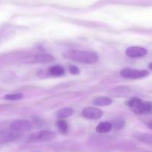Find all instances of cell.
Masks as SVG:
<instances>
[{
	"label": "cell",
	"mask_w": 152,
	"mask_h": 152,
	"mask_svg": "<svg viewBox=\"0 0 152 152\" xmlns=\"http://www.w3.org/2000/svg\"><path fill=\"white\" fill-rule=\"evenodd\" d=\"M64 56L76 62L83 63L86 64H94L99 61V56L95 52H88V51H68L64 54Z\"/></svg>",
	"instance_id": "1"
},
{
	"label": "cell",
	"mask_w": 152,
	"mask_h": 152,
	"mask_svg": "<svg viewBox=\"0 0 152 152\" xmlns=\"http://www.w3.org/2000/svg\"><path fill=\"white\" fill-rule=\"evenodd\" d=\"M127 105L135 113L145 114L151 111V103L149 101H143L139 98L133 97L127 101Z\"/></svg>",
	"instance_id": "2"
},
{
	"label": "cell",
	"mask_w": 152,
	"mask_h": 152,
	"mask_svg": "<svg viewBox=\"0 0 152 152\" xmlns=\"http://www.w3.org/2000/svg\"><path fill=\"white\" fill-rule=\"evenodd\" d=\"M55 134L49 131H40L30 134L26 139V142H49L55 138Z\"/></svg>",
	"instance_id": "3"
},
{
	"label": "cell",
	"mask_w": 152,
	"mask_h": 152,
	"mask_svg": "<svg viewBox=\"0 0 152 152\" xmlns=\"http://www.w3.org/2000/svg\"><path fill=\"white\" fill-rule=\"evenodd\" d=\"M149 75V72L146 69H124L120 71V75L125 78L140 79L145 77Z\"/></svg>",
	"instance_id": "4"
},
{
	"label": "cell",
	"mask_w": 152,
	"mask_h": 152,
	"mask_svg": "<svg viewBox=\"0 0 152 152\" xmlns=\"http://www.w3.org/2000/svg\"><path fill=\"white\" fill-rule=\"evenodd\" d=\"M10 128L13 131L21 134L30 131L32 128V124L27 119H17L11 122Z\"/></svg>",
	"instance_id": "5"
},
{
	"label": "cell",
	"mask_w": 152,
	"mask_h": 152,
	"mask_svg": "<svg viewBox=\"0 0 152 152\" xmlns=\"http://www.w3.org/2000/svg\"><path fill=\"white\" fill-rule=\"evenodd\" d=\"M82 115L88 119H99L102 117V111L100 109L94 107H86L82 111Z\"/></svg>",
	"instance_id": "6"
},
{
	"label": "cell",
	"mask_w": 152,
	"mask_h": 152,
	"mask_svg": "<svg viewBox=\"0 0 152 152\" xmlns=\"http://www.w3.org/2000/svg\"><path fill=\"white\" fill-rule=\"evenodd\" d=\"M126 54L129 58H141L148 54V50L141 46H131L126 49Z\"/></svg>",
	"instance_id": "7"
},
{
	"label": "cell",
	"mask_w": 152,
	"mask_h": 152,
	"mask_svg": "<svg viewBox=\"0 0 152 152\" xmlns=\"http://www.w3.org/2000/svg\"><path fill=\"white\" fill-rule=\"evenodd\" d=\"M20 134L19 133L16 132L11 129L9 131H1L0 132V144L13 141L16 139L20 136Z\"/></svg>",
	"instance_id": "8"
},
{
	"label": "cell",
	"mask_w": 152,
	"mask_h": 152,
	"mask_svg": "<svg viewBox=\"0 0 152 152\" xmlns=\"http://www.w3.org/2000/svg\"><path fill=\"white\" fill-rule=\"evenodd\" d=\"M54 61V58L48 54H39L28 58L24 63H48Z\"/></svg>",
	"instance_id": "9"
},
{
	"label": "cell",
	"mask_w": 152,
	"mask_h": 152,
	"mask_svg": "<svg viewBox=\"0 0 152 152\" xmlns=\"http://www.w3.org/2000/svg\"><path fill=\"white\" fill-rule=\"evenodd\" d=\"M129 89L125 86L114 87L108 92V95L113 97H127L129 96Z\"/></svg>",
	"instance_id": "10"
},
{
	"label": "cell",
	"mask_w": 152,
	"mask_h": 152,
	"mask_svg": "<svg viewBox=\"0 0 152 152\" xmlns=\"http://www.w3.org/2000/svg\"><path fill=\"white\" fill-rule=\"evenodd\" d=\"M112 103V100L109 97L99 96L94 98L93 104L96 106H108Z\"/></svg>",
	"instance_id": "11"
},
{
	"label": "cell",
	"mask_w": 152,
	"mask_h": 152,
	"mask_svg": "<svg viewBox=\"0 0 152 152\" xmlns=\"http://www.w3.org/2000/svg\"><path fill=\"white\" fill-rule=\"evenodd\" d=\"M73 113H74V110L71 107H65V108H62L57 110L55 113V116L57 118L62 119L64 118H68L71 116L73 114Z\"/></svg>",
	"instance_id": "12"
},
{
	"label": "cell",
	"mask_w": 152,
	"mask_h": 152,
	"mask_svg": "<svg viewBox=\"0 0 152 152\" xmlns=\"http://www.w3.org/2000/svg\"><path fill=\"white\" fill-rule=\"evenodd\" d=\"M112 124L109 122H102L96 126V130L98 133L104 134L111 131L112 129Z\"/></svg>",
	"instance_id": "13"
},
{
	"label": "cell",
	"mask_w": 152,
	"mask_h": 152,
	"mask_svg": "<svg viewBox=\"0 0 152 152\" xmlns=\"http://www.w3.org/2000/svg\"><path fill=\"white\" fill-rule=\"evenodd\" d=\"M48 73L50 75L57 77V76H62L65 74V69L60 66H53L50 67L48 69Z\"/></svg>",
	"instance_id": "14"
},
{
	"label": "cell",
	"mask_w": 152,
	"mask_h": 152,
	"mask_svg": "<svg viewBox=\"0 0 152 152\" xmlns=\"http://www.w3.org/2000/svg\"><path fill=\"white\" fill-rule=\"evenodd\" d=\"M134 137H136L139 141L142 142L148 143V144L151 145L152 142V138L151 135L148 134H142V133H138V134H135L134 136Z\"/></svg>",
	"instance_id": "15"
},
{
	"label": "cell",
	"mask_w": 152,
	"mask_h": 152,
	"mask_svg": "<svg viewBox=\"0 0 152 152\" xmlns=\"http://www.w3.org/2000/svg\"><path fill=\"white\" fill-rule=\"evenodd\" d=\"M23 98V94L22 93H12L7 94L4 95V98L7 101H19Z\"/></svg>",
	"instance_id": "16"
},
{
	"label": "cell",
	"mask_w": 152,
	"mask_h": 152,
	"mask_svg": "<svg viewBox=\"0 0 152 152\" xmlns=\"http://www.w3.org/2000/svg\"><path fill=\"white\" fill-rule=\"evenodd\" d=\"M56 126L61 133H66L68 131V124L64 119H59L56 122Z\"/></svg>",
	"instance_id": "17"
},
{
	"label": "cell",
	"mask_w": 152,
	"mask_h": 152,
	"mask_svg": "<svg viewBox=\"0 0 152 152\" xmlns=\"http://www.w3.org/2000/svg\"><path fill=\"white\" fill-rule=\"evenodd\" d=\"M113 125H114V128H116L117 130H120L124 126V121L122 119H118L114 121V124H112V126Z\"/></svg>",
	"instance_id": "18"
},
{
	"label": "cell",
	"mask_w": 152,
	"mask_h": 152,
	"mask_svg": "<svg viewBox=\"0 0 152 152\" xmlns=\"http://www.w3.org/2000/svg\"><path fill=\"white\" fill-rule=\"evenodd\" d=\"M69 72L73 75H77L80 73V69L77 66L72 65V66H69Z\"/></svg>",
	"instance_id": "19"
}]
</instances>
